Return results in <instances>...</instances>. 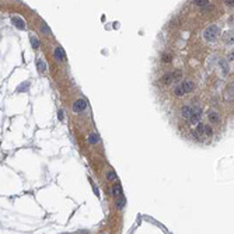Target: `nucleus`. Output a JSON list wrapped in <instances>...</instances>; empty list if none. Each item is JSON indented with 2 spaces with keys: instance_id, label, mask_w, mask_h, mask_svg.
Wrapping results in <instances>:
<instances>
[{
  "instance_id": "nucleus-1",
  "label": "nucleus",
  "mask_w": 234,
  "mask_h": 234,
  "mask_svg": "<svg viewBox=\"0 0 234 234\" xmlns=\"http://www.w3.org/2000/svg\"><path fill=\"white\" fill-rule=\"evenodd\" d=\"M219 34H220V28H219V25L212 24V25H209V27L203 31V38H205L206 41L212 42V41H215V39L217 38Z\"/></svg>"
},
{
  "instance_id": "nucleus-2",
  "label": "nucleus",
  "mask_w": 234,
  "mask_h": 234,
  "mask_svg": "<svg viewBox=\"0 0 234 234\" xmlns=\"http://www.w3.org/2000/svg\"><path fill=\"white\" fill-rule=\"evenodd\" d=\"M86 108H87V101L84 100V98H79V100L73 104V111L74 112H82Z\"/></svg>"
},
{
  "instance_id": "nucleus-3",
  "label": "nucleus",
  "mask_w": 234,
  "mask_h": 234,
  "mask_svg": "<svg viewBox=\"0 0 234 234\" xmlns=\"http://www.w3.org/2000/svg\"><path fill=\"white\" fill-rule=\"evenodd\" d=\"M53 56H55V59L59 60V62H63V60L66 59V53H65V50H63L62 46H56V48H55Z\"/></svg>"
},
{
  "instance_id": "nucleus-4",
  "label": "nucleus",
  "mask_w": 234,
  "mask_h": 234,
  "mask_svg": "<svg viewBox=\"0 0 234 234\" xmlns=\"http://www.w3.org/2000/svg\"><path fill=\"white\" fill-rule=\"evenodd\" d=\"M201 115H202V111H201V108H198V107H195L194 108V114H192V117H191V119H189V122L192 123V125H198L199 123V119H201Z\"/></svg>"
},
{
  "instance_id": "nucleus-5",
  "label": "nucleus",
  "mask_w": 234,
  "mask_h": 234,
  "mask_svg": "<svg viewBox=\"0 0 234 234\" xmlns=\"http://www.w3.org/2000/svg\"><path fill=\"white\" fill-rule=\"evenodd\" d=\"M224 98L227 101L234 100V84H229L226 91H224Z\"/></svg>"
},
{
  "instance_id": "nucleus-6",
  "label": "nucleus",
  "mask_w": 234,
  "mask_h": 234,
  "mask_svg": "<svg viewBox=\"0 0 234 234\" xmlns=\"http://www.w3.org/2000/svg\"><path fill=\"white\" fill-rule=\"evenodd\" d=\"M192 114H194V109L189 107V105H185V107H182V109H181V115H182V118H185V119H191V117H192Z\"/></svg>"
},
{
  "instance_id": "nucleus-7",
  "label": "nucleus",
  "mask_w": 234,
  "mask_h": 234,
  "mask_svg": "<svg viewBox=\"0 0 234 234\" xmlns=\"http://www.w3.org/2000/svg\"><path fill=\"white\" fill-rule=\"evenodd\" d=\"M11 21H13V24L16 25L18 30H25V23H24V20L23 18H20V17H13L11 18Z\"/></svg>"
},
{
  "instance_id": "nucleus-8",
  "label": "nucleus",
  "mask_w": 234,
  "mask_h": 234,
  "mask_svg": "<svg viewBox=\"0 0 234 234\" xmlns=\"http://www.w3.org/2000/svg\"><path fill=\"white\" fill-rule=\"evenodd\" d=\"M181 86H182V88H184L185 93H191V91L195 88V84H194L192 80H185V82L181 83Z\"/></svg>"
},
{
  "instance_id": "nucleus-9",
  "label": "nucleus",
  "mask_w": 234,
  "mask_h": 234,
  "mask_svg": "<svg viewBox=\"0 0 234 234\" xmlns=\"http://www.w3.org/2000/svg\"><path fill=\"white\" fill-rule=\"evenodd\" d=\"M207 118H209V121H210L212 123H219V122H220V115H219L216 111H210L209 115H207Z\"/></svg>"
},
{
  "instance_id": "nucleus-10",
  "label": "nucleus",
  "mask_w": 234,
  "mask_h": 234,
  "mask_svg": "<svg viewBox=\"0 0 234 234\" xmlns=\"http://www.w3.org/2000/svg\"><path fill=\"white\" fill-rule=\"evenodd\" d=\"M223 39L227 45H234V32H226L223 35Z\"/></svg>"
},
{
  "instance_id": "nucleus-11",
  "label": "nucleus",
  "mask_w": 234,
  "mask_h": 234,
  "mask_svg": "<svg viewBox=\"0 0 234 234\" xmlns=\"http://www.w3.org/2000/svg\"><path fill=\"white\" fill-rule=\"evenodd\" d=\"M112 195L117 196V198L122 196V186H121V184H115L112 186Z\"/></svg>"
},
{
  "instance_id": "nucleus-12",
  "label": "nucleus",
  "mask_w": 234,
  "mask_h": 234,
  "mask_svg": "<svg viewBox=\"0 0 234 234\" xmlns=\"http://www.w3.org/2000/svg\"><path fill=\"white\" fill-rule=\"evenodd\" d=\"M36 69L39 70V73H44L46 70V63L42 59H36Z\"/></svg>"
},
{
  "instance_id": "nucleus-13",
  "label": "nucleus",
  "mask_w": 234,
  "mask_h": 234,
  "mask_svg": "<svg viewBox=\"0 0 234 234\" xmlns=\"http://www.w3.org/2000/svg\"><path fill=\"white\" fill-rule=\"evenodd\" d=\"M172 80H174V74H171V73H167V74H164V76L161 77V82L164 84H170Z\"/></svg>"
},
{
  "instance_id": "nucleus-14",
  "label": "nucleus",
  "mask_w": 234,
  "mask_h": 234,
  "mask_svg": "<svg viewBox=\"0 0 234 234\" xmlns=\"http://www.w3.org/2000/svg\"><path fill=\"white\" fill-rule=\"evenodd\" d=\"M98 135L97 133H90L88 135V143L90 145H95V143H98Z\"/></svg>"
},
{
  "instance_id": "nucleus-15",
  "label": "nucleus",
  "mask_w": 234,
  "mask_h": 234,
  "mask_svg": "<svg viewBox=\"0 0 234 234\" xmlns=\"http://www.w3.org/2000/svg\"><path fill=\"white\" fill-rule=\"evenodd\" d=\"M219 65H220V67H221V70H223L224 74L229 73V65H227V60H226V59H221V60L219 62Z\"/></svg>"
},
{
  "instance_id": "nucleus-16",
  "label": "nucleus",
  "mask_w": 234,
  "mask_h": 234,
  "mask_svg": "<svg viewBox=\"0 0 234 234\" xmlns=\"http://www.w3.org/2000/svg\"><path fill=\"white\" fill-rule=\"evenodd\" d=\"M174 93H175V95L177 97H182V95H185L186 93L184 91V88H182V86L180 84V86H177L175 88H174Z\"/></svg>"
},
{
  "instance_id": "nucleus-17",
  "label": "nucleus",
  "mask_w": 234,
  "mask_h": 234,
  "mask_svg": "<svg viewBox=\"0 0 234 234\" xmlns=\"http://www.w3.org/2000/svg\"><path fill=\"white\" fill-rule=\"evenodd\" d=\"M126 205V199L123 198V196H119V198H117V206H118V209H123V206Z\"/></svg>"
},
{
  "instance_id": "nucleus-18",
  "label": "nucleus",
  "mask_w": 234,
  "mask_h": 234,
  "mask_svg": "<svg viewBox=\"0 0 234 234\" xmlns=\"http://www.w3.org/2000/svg\"><path fill=\"white\" fill-rule=\"evenodd\" d=\"M30 39H31V45H32V48H35V49H36V48L39 46V41H38V38H36L35 35H31V36H30Z\"/></svg>"
},
{
  "instance_id": "nucleus-19",
  "label": "nucleus",
  "mask_w": 234,
  "mask_h": 234,
  "mask_svg": "<svg viewBox=\"0 0 234 234\" xmlns=\"http://www.w3.org/2000/svg\"><path fill=\"white\" fill-rule=\"evenodd\" d=\"M194 3H195L196 6H199V7H206V6H209V0H194Z\"/></svg>"
},
{
  "instance_id": "nucleus-20",
  "label": "nucleus",
  "mask_w": 234,
  "mask_h": 234,
  "mask_svg": "<svg viewBox=\"0 0 234 234\" xmlns=\"http://www.w3.org/2000/svg\"><path fill=\"white\" fill-rule=\"evenodd\" d=\"M107 180L108 181H115L117 180V174H115V171H108V174H107Z\"/></svg>"
},
{
  "instance_id": "nucleus-21",
  "label": "nucleus",
  "mask_w": 234,
  "mask_h": 234,
  "mask_svg": "<svg viewBox=\"0 0 234 234\" xmlns=\"http://www.w3.org/2000/svg\"><path fill=\"white\" fill-rule=\"evenodd\" d=\"M212 135H213L212 128H210L209 125H205V137H209V136H212Z\"/></svg>"
},
{
  "instance_id": "nucleus-22",
  "label": "nucleus",
  "mask_w": 234,
  "mask_h": 234,
  "mask_svg": "<svg viewBox=\"0 0 234 234\" xmlns=\"http://www.w3.org/2000/svg\"><path fill=\"white\" fill-rule=\"evenodd\" d=\"M41 30H42V32H44V34H50L49 27H48L45 23H42V24H41Z\"/></svg>"
},
{
  "instance_id": "nucleus-23",
  "label": "nucleus",
  "mask_w": 234,
  "mask_h": 234,
  "mask_svg": "<svg viewBox=\"0 0 234 234\" xmlns=\"http://www.w3.org/2000/svg\"><path fill=\"white\" fill-rule=\"evenodd\" d=\"M171 60H172V56H171V55H168V53H164V55H163V62H164V63H168V62H171Z\"/></svg>"
},
{
  "instance_id": "nucleus-24",
  "label": "nucleus",
  "mask_w": 234,
  "mask_h": 234,
  "mask_svg": "<svg viewBox=\"0 0 234 234\" xmlns=\"http://www.w3.org/2000/svg\"><path fill=\"white\" fill-rule=\"evenodd\" d=\"M212 10H213V7H212V6H206V7H203V9H202V13L205 14V13H209V11H212Z\"/></svg>"
},
{
  "instance_id": "nucleus-25",
  "label": "nucleus",
  "mask_w": 234,
  "mask_h": 234,
  "mask_svg": "<svg viewBox=\"0 0 234 234\" xmlns=\"http://www.w3.org/2000/svg\"><path fill=\"white\" fill-rule=\"evenodd\" d=\"M227 60H234V50H231V52L227 55Z\"/></svg>"
},
{
  "instance_id": "nucleus-26",
  "label": "nucleus",
  "mask_w": 234,
  "mask_h": 234,
  "mask_svg": "<svg viewBox=\"0 0 234 234\" xmlns=\"http://www.w3.org/2000/svg\"><path fill=\"white\" fill-rule=\"evenodd\" d=\"M224 3H226V6H230V7L234 6V0H226Z\"/></svg>"
},
{
  "instance_id": "nucleus-27",
  "label": "nucleus",
  "mask_w": 234,
  "mask_h": 234,
  "mask_svg": "<svg viewBox=\"0 0 234 234\" xmlns=\"http://www.w3.org/2000/svg\"><path fill=\"white\" fill-rule=\"evenodd\" d=\"M93 188H94V192H95V195H97V196H100V194H98V188L95 186V184H93Z\"/></svg>"
},
{
  "instance_id": "nucleus-28",
  "label": "nucleus",
  "mask_w": 234,
  "mask_h": 234,
  "mask_svg": "<svg viewBox=\"0 0 234 234\" xmlns=\"http://www.w3.org/2000/svg\"><path fill=\"white\" fill-rule=\"evenodd\" d=\"M230 24H231V25L234 27V14H233L231 17H230Z\"/></svg>"
},
{
  "instance_id": "nucleus-29",
  "label": "nucleus",
  "mask_w": 234,
  "mask_h": 234,
  "mask_svg": "<svg viewBox=\"0 0 234 234\" xmlns=\"http://www.w3.org/2000/svg\"><path fill=\"white\" fill-rule=\"evenodd\" d=\"M58 115H59V119H63V111H59Z\"/></svg>"
},
{
  "instance_id": "nucleus-30",
  "label": "nucleus",
  "mask_w": 234,
  "mask_h": 234,
  "mask_svg": "<svg viewBox=\"0 0 234 234\" xmlns=\"http://www.w3.org/2000/svg\"><path fill=\"white\" fill-rule=\"evenodd\" d=\"M65 234H67V233H65Z\"/></svg>"
}]
</instances>
